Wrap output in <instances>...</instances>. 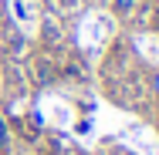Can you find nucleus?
Masks as SVG:
<instances>
[{
  "label": "nucleus",
  "mask_w": 159,
  "mask_h": 155,
  "mask_svg": "<svg viewBox=\"0 0 159 155\" xmlns=\"http://www.w3.org/2000/svg\"><path fill=\"white\" fill-rule=\"evenodd\" d=\"M132 7H135V0H112V10H115L119 17H125V14H132Z\"/></svg>",
  "instance_id": "2"
},
{
  "label": "nucleus",
  "mask_w": 159,
  "mask_h": 155,
  "mask_svg": "<svg viewBox=\"0 0 159 155\" xmlns=\"http://www.w3.org/2000/svg\"><path fill=\"white\" fill-rule=\"evenodd\" d=\"M7 152H10V125L0 115V155H7Z\"/></svg>",
  "instance_id": "1"
},
{
  "label": "nucleus",
  "mask_w": 159,
  "mask_h": 155,
  "mask_svg": "<svg viewBox=\"0 0 159 155\" xmlns=\"http://www.w3.org/2000/svg\"><path fill=\"white\" fill-rule=\"evenodd\" d=\"M152 91L159 94V74H152Z\"/></svg>",
  "instance_id": "3"
}]
</instances>
